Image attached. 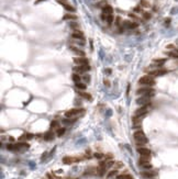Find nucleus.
<instances>
[{
    "label": "nucleus",
    "instance_id": "f257e3e1",
    "mask_svg": "<svg viewBox=\"0 0 178 179\" xmlns=\"http://www.w3.org/2000/svg\"><path fill=\"white\" fill-rule=\"evenodd\" d=\"M133 137H134V139H135V143H136V145H138V146L146 144V143L148 142V139H147L146 135H145V134H144V132L141 131V130L135 131L134 134H133Z\"/></svg>",
    "mask_w": 178,
    "mask_h": 179
},
{
    "label": "nucleus",
    "instance_id": "f03ea898",
    "mask_svg": "<svg viewBox=\"0 0 178 179\" xmlns=\"http://www.w3.org/2000/svg\"><path fill=\"white\" fill-rule=\"evenodd\" d=\"M138 84L142 86H148V87H152V86L155 85V79L154 77L151 76V75H144L142 76L140 79H138Z\"/></svg>",
    "mask_w": 178,
    "mask_h": 179
},
{
    "label": "nucleus",
    "instance_id": "7ed1b4c3",
    "mask_svg": "<svg viewBox=\"0 0 178 179\" xmlns=\"http://www.w3.org/2000/svg\"><path fill=\"white\" fill-rule=\"evenodd\" d=\"M154 89L151 88V87H148V86H143V87H141V88H138V90H136V94H138V96H149L152 97L153 94H154Z\"/></svg>",
    "mask_w": 178,
    "mask_h": 179
},
{
    "label": "nucleus",
    "instance_id": "20e7f679",
    "mask_svg": "<svg viewBox=\"0 0 178 179\" xmlns=\"http://www.w3.org/2000/svg\"><path fill=\"white\" fill-rule=\"evenodd\" d=\"M146 71H147V74L151 75V76H153V77L162 76V75H165L167 73L166 69L161 68V67H155V68H151V67H149Z\"/></svg>",
    "mask_w": 178,
    "mask_h": 179
},
{
    "label": "nucleus",
    "instance_id": "39448f33",
    "mask_svg": "<svg viewBox=\"0 0 178 179\" xmlns=\"http://www.w3.org/2000/svg\"><path fill=\"white\" fill-rule=\"evenodd\" d=\"M85 112L84 109H78V108H75V109H70L68 110L67 112H65V117L66 118H76L77 115H80Z\"/></svg>",
    "mask_w": 178,
    "mask_h": 179
},
{
    "label": "nucleus",
    "instance_id": "423d86ee",
    "mask_svg": "<svg viewBox=\"0 0 178 179\" xmlns=\"http://www.w3.org/2000/svg\"><path fill=\"white\" fill-rule=\"evenodd\" d=\"M122 26L125 29H129V30H134L138 26V23L136 21H132V20H126V21H123L122 23Z\"/></svg>",
    "mask_w": 178,
    "mask_h": 179
},
{
    "label": "nucleus",
    "instance_id": "0eeeda50",
    "mask_svg": "<svg viewBox=\"0 0 178 179\" xmlns=\"http://www.w3.org/2000/svg\"><path fill=\"white\" fill-rule=\"evenodd\" d=\"M151 104H146V105H141V108H138V110L135 111L134 115L135 117H144L145 114L147 113V111H148V107Z\"/></svg>",
    "mask_w": 178,
    "mask_h": 179
},
{
    "label": "nucleus",
    "instance_id": "6e6552de",
    "mask_svg": "<svg viewBox=\"0 0 178 179\" xmlns=\"http://www.w3.org/2000/svg\"><path fill=\"white\" fill-rule=\"evenodd\" d=\"M136 103H138V105L151 104V97L149 96H141L138 99H136Z\"/></svg>",
    "mask_w": 178,
    "mask_h": 179
},
{
    "label": "nucleus",
    "instance_id": "1a4fd4ad",
    "mask_svg": "<svg viewBox=\"0 0 178 179\" xmlns=\"http://www.w3.org/2000/svg\"><path fill=\"white\" fill-rule=\"evenodd\" d=\"M90 70V66L89 65H76L74 67V71L77 73V74H80V73H86V71Z\"/></svg>",
    "mask_w": 178,
    "mask_h": 179
},
{
    "label": "nucleus",
    "instance_id": "9d476101",
    "mask_svg": "<svg viewBox=\"0 0 178 179\" xmlns=\"http://www.w3.org/2000/svg\"><path fill=\"white\" fill-rule=\"evenodd\" d=\"M74 63L76 65H88V60L85 56H78V57H74Z\"/></svg>",
    "mask_w": 178,
    "mask_h": 179
},
{
    "label": "nucleus",
    "instance_id": "9b49d317",
    "mask_svg": "<svg viewBox=\"0 0 178 179\" xmlns=\"http://www.w3.org/2000/svg\"><path fill=\"white\" fill-rule=\"evenodd\" d=\"M72 37L74 40H80L84 41L85 40V36H84V33L80 31V30H74L72 33Z\"/></svg>",
    "mask_w": 178,
    "mask_h": 179
},
{
    "label": "nucleus",
    "instance_id": "f8f14e48",
    "mask_svg": "<svg viewBox=\"0 0 178 179\" xmlns=\"http://www.w3.org/2000/svg\"><path fill=\"white\" fill-rule=\"evenodd\" d=\"M76 162H80V158H78V157H70V156H65L63 158V163L66 164V165H70V164L76 163Z\"/></svg>",
    "mask_w": 178,
    "mask_h": 179
},
{
    "label": "nucleus",
    "instance_id": "ddd939ff",
    "mask_svg": "<svg viewBox=\"0 0 178 179\" xmlns=\"http://www.w3.org/2000/svg\"><path fill=\"white\" fill-rule=\"evenodd\" d=\"M138 153L141 155V156H151V151L146 147H142V146H138Z\"/></svg>",
    "mask_w": 178,
    "mask_h": 179
},
{
    "label": "nucleus",
    "instance_id": "4468645a",
    "mask_svg": "<svg viewBox=\"0 0 178 179\" xmlns=\"http://www.w3.org/2000/svg\"><path fill=\"white\" fill-rule=\"evenodd\" d=\"M141 176L143 178H154L156 176V171H152V170H149V169H147L145 171H142Z\"/></svg>",
    "mask_w": 178,
    "mask_h": 179
},
{
    "label": "nucleus",
    "instance_id": "2eb2a0df",
    "mask_svg": "<svg viewBox=\"0 0 178 179\" xmlns=\"http://www.w3.org/2000/svg\"><path fill=\"white\" fill-rule=\"evenodd\" d=\"M69 50L73 52V53H75V54H77V55H79V56H85V53H84L81 50H79L78 47H76V46H73V45H70L69 46Z\"/></svg>",
    "mask_w": 178,
    "mask_h": 179
},
{
    "label": "nucleus",
    "instance_id": "dca6fc26",
    "mask_svg": "<svg viewBox=\"0 0 178 179\" xmlns=\"http://www.w3.org/2000/svg\"><path fill=\"white\" fill-rule=\"evenodd\" d=\"M78 94H79V97L84 98V99H86V100H91V94H88V92H86L85 90L78 91Z\"/></svg>",
    "mask_w": 178,
    "mask_h": 179
},
{
    "label": "nucleus",
    "instance_id": "f3484780",
    "mask_svg": "<svg viewBox=\"0 0 178 179\" xmlns=\"http://www.w3.org/2000/svg\"><path fill=\"white\" fill-rule=\"evenodd\" d=\"M102 12H104V13H107V14H112L113 13V8H112L110 5L107 3L106 6L102 8Z\"/></svg>",
    "mask_w": 178,
    "mask_h": 179
},
{
    "label": "nucleus",
    "instance_id": "a211bd4d",
    "mask_svg": "<svg viewBox=\"0 0 178 179\" xmlns=\"http://www.w3.org/2000/svg\"><path fill=\"white\" fill-rule=\"evenodd\" d=\"M149 160H151V156H141L140 159H138V164L141 166V165H143V164L149 163Z\"/></svg>",
    "mask_w": 178,
    "mask_h": 179
},
{
    "label": "nucleus",
    "instance_id": "6ab92c4d",
    "mask_svg": "<svg viewBox=\"0 0 178 179\" xmlns=\"http://www.w3.org/2000/svg\"><path fill=\"white\" fill-rule=\"evenodd\" d=\"M44 139L45 141H53L54 139V133L52 131H47L44 134Z\"/></svg>",
    "mask_w": 178,
    "mask_h": 179
},
{
    "label": "nucleus",
    "instance_id": "aec40b11",
    "mask_svg": "<svg viewBox=\"0 0 178 179\" xmlns=\"http://www.w3.org/2000/svg\"><path fill=\"white\" fill-rule=\"evenodd\" d=\"M166 63V60L165 58H157V60H153V64L155 66H157V67H159V66H162V65H164Z\"/></svg>",
    "mask_w": 178,
    "mask_h": 179
},
{
    "label": "nucleus",
    "instance_id": "412c9836",
    "mask_svg": "<svg viewBox=\"0 0 178 179\" xmlns=\"http://www.w3.org/2000/svg\"><path fill=\"white\" fill-rule=\"evenodd\" d=\"M75 86H76V88L78 89V90H86V88H87V86H86V84L85 83H76L75 84Z\"/></svg>",
    "mask_w": 178,
    "mask_h": 179
},
{
    "label": "nucleus",
    "instance_id": "4be33fe9",
    "mask_svg": "<svg viewBox=\"0 0 178 179\" xmlns=\"http://www.w3.org/2000/svg\"><path fill=\"white\" fill-rule=\"evenodd\" d=\"M63 19H64V20H72V21H74V20H76V19H77V17H76L75 14L67 13V14H65V15L63 17Z\"/></svg>",
    "mask_w": 178,
    "mask_h": 179
},
{
    "label": "nucleus",
    "instance_id": "5701e85b",
    "mask_svg": "<svg viewBox=\"0 0 178 179\" xmlns=\"http://www.w3.org/2000/svg\"><path fill=\"white\" fill-rule=\"evenodd\" d=\"M167 55L170 57H174V58H178V50H173V51L167 52Z\"/></svg>",
    "mask_w": 178,
    "mask_h": 179
},
{
    "label": "nucleus",
    "instance_id": "b1692460",
    "mask_svg": "<svg viewBox=\"0 0 178 179\" xmlns=\"http://www.w3.org/2000/svg\"><path fill=\"white\" fill-rule=\"evenodd\" d=\"M115 179H134V178H133L131 175H129V174H122V175L117 176Z\"/></svg>",
    "mask_w": 178,
    "mask_h": 179
},
{
    "label": "nucleus",
    "instance_id": "393cba45",
    "mask_svg": "<svg viewBox=\"0 0 178 179\" xmlns=\"http://www.w3.org/2000/svg\"><path fill=\"white\" fill-rule=\"evenodd\" d=\"M72 79L74 80V83L76 84V83H79L80 81V76H79V74H77V73H74V74L72 75Z\"/></svg>",
    "mask_w": 178,
    "mask_h": 179
},
{
    "label": "nucleus",
    "instance_id": "a878e982",
    "mask_svg": "<svg viewBox=\"0 0 178 179\" xmlns=\"http://www.w3.org/2000/svg\"><path fill=\"white\" fill-rule=\"evenodd\" d=\"M75 121H76V118H66L63 120V123L64 124H72Z\"/></svg>",
    "mask_w": 178,
    "mask_h": 179
},
{
    "label": "nucleus",
    "instance_id": "bb28decb",
    "mask_svg": "<svg viewBox=\"0 0 178 179\" xmlns=\"http://www.w3.org/2000/svg\"><path fill=\"white\" fill-rule=\"evenodd\" d=\"M140 6H141L142 8H149L151 5H149V2L147 0H141V1H140Z\"/></svg>",
    "mask_w": 178,
    "mask_h": 179
},
{
    "label": "nucleus",
    "instance_id": "cd10ccee",
    "mask_svg": "<svg viewBox=\"0 0 178 179\" xmlns=\"http://www.w3.org/2000/svg\"><path fill=\"white\" fill-rule=\"evenodd\" d=\"M115 18L113 17V14H108V18H107V21L106 22L108 23V24H112V23L114 22Z\"/></svg>",
    "mask_w": 178,
    "mask_h": 179
},
{
    "label": "nucleus",
    "instance_id": "c85d7f7f",
    "mask_svg": "<svg viewBox=\"0 0 178 179\" xmlns=\"http://www.w3.org/2000/svg\"><path fill=\"white\" fill-rule=\"evenodd\" d=\"M152 18V14L149 13V12H143L142 13V19L143 20H149Z\"/></svg>",
    "mask_w": 178,
    "mask_h": 179
},
{
    "label": "nucleus",
    "instance_id": "c756f323",
    "mask_svg": "<svg viewBox=\"0 0 178 179\" xmlns=\"http://www.w3.org/2000/svg\"><path fill=\"white\" fill-rule=\"evenodd\" d=\"M133 11L135 12V13H143V8H142L140 5L138 6H136V7H134V9H133Z\"/></svg>",
    "mask_w": 178,
    "mask_h": 179
},
{
    "label": "nucleus",
    "instance_id": "7c9ffc66",
    "mask_svg": "<svg viewBox=\"0 0 178 179\" xmlns=\"http://www.w3.org/2000/svg\"><path fill=\"white\" fill-rule=\"evenodd\" d=\"M122 23H123V22H122V20H121V18H120V17H117V18H115L114 24H115L117 26H118V28L121 25V24H122Z\"/></svg>",
    "mask_w": 178,
    "mask_h": 179
},
{
    "label": "nucleus",
    "instance_id": "2f4dec72",
    "mask_svg": "<svg viewBox=\"0 0 178 179\" xmlns=\"http://www.w3.org/2000/svg\"><path fill=\"white\" fill-rule=\"evenodd\" d=\"M64 133H65V128H60V129H57L56 135H57V136H62Z\"/></svg>",
    "mask_w": 178,
    "mask_h": 179
},
{
    "label": "nucleus",
    "instance_id": "473e14b6",
    "mask_svg": "<svg viewBox=\"0 0 178 179\" xmlns=\"http://www.w3.org/2000/svg\"><path fill=\"white\" fill-rule=\"evenodd\" d=\"M115 175H118V170H117V169L111 170V171H109V174H108V178H112V177H114Z\"/></svg>",
    "mask_w": 178,
    "mask_h": 179
},
{
    "label": "nucleus",
    "instance_id": "72a5a7b5",
    "mask_svg": "<svg viewBox=\"0 0 178 179\" xmlns=\"http://www.w3.org/2000/svg\"><path fill=\"white\" fill-rule=\"evenodd\" d=\"M70 28L73 29V31H74V30H79V25H78L77 22H72V23H70Z\"/></svg>",
    "mask_w": 178,
    "mask_h": 179
},
{
    "label": "nucleus",
    "instance_id": "f704fd0d",
    "mask_svg": "<svg viewBox=\"0 0 178 179\" xmlns=\"http://www.w3.org/2000/svg\"><path fill=\"white\" fill-rule=\"evenodd\" d=\"M142 168H144V169H151L152 168V165H151V163H146V164H143V165H141Z\"/></svg>",
    "mask_w": 178,
    "mask_h": 179
},
{
    "label": "nucleus",
    "instance_id": "c9c22d12",
    "mask_svg": "<svg viewBox=\"0 0 178 179\" xmlns=\"http://www.w3.org/2000/svg\"><path fill=\"white\" fill-rule=\"evenodd\" d=\"M129 15H130V17H131V18H132V19H134V20L136 21V22L141 20V19H140V18H138V15H136V14H135V13H130Z\"/></svg>",
    "mask_w": 178,
    "mask_h": 179
},
{
    "label": "nucleus",
    "instance_id": "e433bc0d",
    "mask_svg": "<svg viewBox=\"0 0 178 179\" xmlns=\"http://www.w3.org/2000/svg\"><path fill=\"white\" fill-rule=\"evenodd\" d=\"M51 128L54 129V128H57L58 129V121H52V123H51Z\"/></svg>",
    "mask_w": 178,
    "mask_h": 179
},
{
    "label": "nucleus",
    "instance_id": "4c0bfd02",
    "mask_svg": "<svg viewBox=\"0 0 178 179\" xmlns=\"http://www.w3.org/2000/svg\"><path fill=\"white\" fill-rule=\"evenodd\" d=\"M94 156H95L96 158H98V159H101V158H104V154H100V153H95V154H94Z\"/></svg>",
    "mask_w": 178,
    "mask_h": 179
},
{
    "label": "nucleus",
    "instance_id": "58836bf2",
    "mask_svg": "<svg viewBox=\"0 0 178 179\" xmlns=\"http://www.w3.org/2000/svg\"><path fill=\"white\" fill-rule=\"evenodd\" d=\"M122 166H123V164H122L121 162H117V163L114 164V168H115V169H118V168H121Z\"/></svg>",
    "mask_w": 178,
    "mask_h": 179
},
{
    "label": "nucleus",
    "instance_id": "ea45409f",
    "mask_svg": "<svg viewBox=\"0 0 178 179\" xmlns=\"http://www.w3.org/2000/svg\"><path fill=\"white\" fill-rule=\"evenodd\" d=\"M46 177H47V179H58V178H56L55 176L51 175V174H46Z\"/></svg>",
    "mask_w": 178,
    "mask_h": 179
},
{
    "label": "nucleus",
    "instance_id": "a19ab883",
    "mask_svg": "<svg viewBox=\"0 0 178 179\" xmlns=\"http://www.w3.org/2000/svg\"><path fill=\"white\" fill-rule=\"evenodd\" d=\"M33 136H34L33 134H31V133H26V139H33Z\"/></svg>",
    "mask_w": 178,
    "mask_h": 179
},
{
    "label": "nucleus",
    "instance_id": "79ce46f5",
    "mask_svg": "<svg viewBox=\"0 0 178 179\" xmlns=\"http://www.w3.org/2000/svg\"><path fill=\"white\" fill-rule=\"evenodd\" d=\"M167 48H170V50H175V45H173V44H169V45H167Z\"/></svg>",
    "mask_w": 178,
    "mask_h": 179
},
{
    "label": "nucleus",
    "instance_id": "37998d69",
    "mask_svg": "<svg viewBox=\"0 0 178 179\" xmlns=\"http://www.w3.org/2000/svg\"><path fill=\"white\" fill-rule=\"evenodd\" d=\"M84 79H86V81H89V80H90V76L86 75V76H84Z\"/></svg>",
    "mask_w": 178,
    "mask_h": 179
},
{
    "label": "nucleus",
    "instance_id": "c03bdc74",
    "mask_svg": "<svg viewBox=\"0 0 178 179\" xmlns=\"http://www.w3.org/2000/svg\"><path fill=\"white\" fill-rule=\"evenodd\" d=\"M9 139H10L11 142H15V139H13V137H9Z\"/></svg>",
    "mask_w": 178,
    "mask_h": 179
},
{
    "label": "nucleus",
    "instance_id": "a18cd8bd",
    "mask_svg": "<svg viewBox=\"0 0 178 179\" xmlns=\"http://www.w3.org/2000/svg\"><path fill=\"white\" fill-rule=\"evenodd\" d=\"M104 84H106L107 86H109V81H108V80H106V81H104Z\"/></svg>",
    "mask_w": 178,
    "mask_h": 179
},
{
    "label": "nucleus",
    "instance_id": "49530a36",
    "mask_svg": "<svg viewBox=\"0 0 178 179\" xmlns=\"http://www.w3.org/2000/svg\"><path fill=\"white\" fill-rule=\"evenodd\" d=\"M40 1H43V0H37V1H36V2H40Z\"/></svg>",
    "mask_w": 178,
    "mask_h": 179
}]
</instances>
